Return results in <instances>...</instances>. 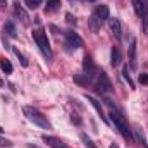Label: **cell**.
I'll use <instances>...</instances> for the list:
<instances>
[{"mask_svg":"<svg viewBox=\"0 0 148 148\" xmlns=\"http://www.w3.org/2000/svg\"><path fill=\"white\" fill-rule=\"evenodd\" d=\"M110 121L114 122V126H115V129L121 133V136L127 141V143H133V140H134V136H133V133H131V129H129V124L126 122V119L119 114V112L112 110L110 114Z\"/></svg>","mask_w":148,"mask_h":148,"instance_id":"6da1fadb","label":"cell"},{"mask_svg":"<svg viewBox=\"0 0 148 148\" xmlns=\"http://www.w3.org/2000/svg\"><path fill=\"white\" fill-rule=\"evenodd\" d=\"M23 112H24L26 119H28V121H31L35 126L41 127V129H52V124L48 122V119H47L41 112L38 110V109L31 107V105H26V107H23Z\"/></svg>","mask_w":148,"mask_h":148,"instance_id":"7a4b0ae2","label":"cell"},{"mask_svg":"<svg viewBox=\"0 0 148 148\" xmlns=\"http://www.w3.org/2000/svg\"><path fill=\"white\" fill-rule=\"evenodd\" d=\"M31 35H33V40L36 41V45L40 47L41 53H43L48 60H52V48H50V41H48L47 33H45L43 29H35Z\"/></svg>","mask_w":148,"mask_h":148,"instance_id":"3957f363","label":"cell"},{"mask_svg":"<svg viewBox=\"0 0 148 148\" xmlns=\"http://www.w3.org/2000/svg\"><path fill=\"white\" fill-rule=\"evenodd\" d=\"M83 71H84V76H86L90 81L98 74V67H97L95 60H93L90 55H86V57L83 59Z\"/></svg>","mask_w":148,"mask_h":148,"instance_id":"277c9868","label":"cell"},{"mask_svg":"<svg viewBox=\"0 0 148 148\" xmlns=\"http://www.w3.org/2000/svg\"><path fill=\"white\" fill-rule=\"evenodd\" d=\"M97 90L100 91V93H110L112 90V83H110V79H109V76L103 73H98V79H97Z\"/></svg>","mask_w":148,"mask_h":148,"instance_id":"5b68a950","label":"cell"},{"mask_svg":"<svg viewBox=\"0 0 148 148\" xmlns=\"http://www.w3.org/2000/svg\"><path fill=\"white\" fill-rule=\"evenodd\" d=\"M64 36H66L67 47H71V48H81V47H83V40H81V36H79L76 31H73V29L66 31Z\"/></svg>","mask_w":148,"mask_h":148,"instance_id":"8992f818","label":"cell"},{"mask_svg":"<svg viewBox=\"0 0 148 148\" xmlns=\"http://www.w3.org/2000/svg\"><path fill=\"white\" fill-rule=\"evenodd\" d=\"M14 12H16V16L21 19V23H23L24 26H28V24H29V16H28V12L23 9V5L19 3V0H16V2H14Z\"/></svg>","mask_w":148,"mask_h":148,"instance_id":"52a82bcc","label":"cell"},{"mask_svg":"<svg viewBox=\"0 0 148 148\" xmlns=\"http://www.w3.org/2000/svg\"><path fill=\"white\" fill-rule=\"evenodd\" d=\"M43 141H45L50 148H71L67 143H64L62 140H59V138H55V136H47V134H43Z\"/></svg>","mask_w":148,"mask_h":148,"instance_id":"ba28073f","label":"cell"},{"mask_svg":"<svg viewBox=\"0 0 148 148\" xmlns=\"http://www.w3.org/2000/svg\"><path fill=\"white\" fill-rule=\"evenodd\" d=\"M84 98H86V100H88V102H90V103H91L93 107H95V110L98 112L100 119H102L103 122H107V117H105V112H103V107H102V103H100V102H98V100H97L95 97H91V95H86Z\"/></svg>","mask_w":148,"mask_h":148,"instance_id":"9c48e42d","label":"cell"},{"mask_svg":"<svg viewBox=\"0 0 148 148\" xmlns=\"http://www.w3.org/2000/svg\"><path fill=\"white\" fill-rule=\"evenodd\" d=\"M93 14L100 19V23H103V21H107L109 19V16H110V10H109V7L107 5H97L95 7V10H93Z\"/></svg>","mask_w":148,"mask_h":148,"instance_id":"30bf717a","label":"cell"},{"mask_svg":"<svg viewBox=\"0 0 148 148\" xmlns=\"http://www.w3.org/2000/svg\"><path fill=\"white\" fill-rule=\"evenodd\" d=\"M138 43H136V40L133 38L131 40V45H129V66H131V69H136L138 67V62H136V47Z\"/></svg>","mask_w":148,"mask_h":148,"instance_id":"8fae6325","label":"cell"},{"mask_svg":"<svg viewBox=\"0 0 148 148\" xmlns=\"http://www.w3.org/2000/svg\"><path fill=\"white\" fill-rule=\"evenodd\" d=\"M121 60H122L121 48L114 45V47H112V50H110V64H112V67H117V66H121Z\"/></svg>","mask_w":148,"mask_h":148,"instance_id":"7c38bea8","label":"cell"},{"mask_svg":"<svg viewBox=\"0 0 148 148\" xmlns=\"http://www.w3.org/2000/svg\"><path fill=\"white\" fill-rule=\"evenodd\" d=\"M110 29H112L114 36L117 38V40H121V38H122V24H121V21H119L117 17L110 19Z\"/></svg>","mask_w":148,"mask_h":148,"instance_id":"4fadbf2b","label":"cell"},{"mask_svg":"<svg viewBox=\"0 0 148 148\" xmlns=\"http://www.w3.org/2000/svg\"><path fill=\"white\" fill-rule=\"evenodd\" d=\"M88 26H90V29H91L93 33H98V29H100L102 23H100V19H98L95 14H91V16H90V19H88Z\"/></svg>","mask_w":148,"mask_h":148,"instance_id":"5bb4252c","label":"cell"},{"mask_svg":"<svg viewBox=\"0 0 148 148\" xmlns=\"http://www.w3.org/2000/svg\"><path fill=\"white\" fill-rule=\"evenodd\" d=\"M134 138L138 140V143L143 148H148V143H147V140H145V136H143V129L140 126H134Z\"/></svg>","mask_w":148,"mask_h":148,"instance_id":"9a60e30c","label":"cell"},{"mask_svg":"<svg viewBox=\"0 0 148 148\" xmlns=\"http://www.w3.org/2000/svg\"><path fill=\"white\" fill-rule=\"evenodd\" d=\"M131 2H133V7H134V12H136V16H138V17H143L147 5H145L141 0H131Z\"/></svg>","mask_w":148,"mask_h":148,"instance_id":"2e32d148","label":"cell"},{"mask_svg":"<svg viewBox=\"0 0 148 148\" xmlns=\"http://www.w3.org/2000/svg\"><path fill=\"white\" fill-rule=\"evenodd\" d=\"M3 31L7 33V36L17 38V31H16V26H14V23H12V21H7V23L3 24Z\"/></svg>","mask_w":148,"mask_h":148,"instance_id":"e0dca14e","label":"cell"},{"mask_svg":"<svg viewBox=\"0 0 148 148\" xmlns=\"http://www.w3.org/2000/svg\"><path fill=\"white\" fill-rule=\"evenodd\" d=\"M0 69L3 71L5 74H12V71H14V67H12V64H10V60L9 59H0Z\"/></svg>","mask_w":148,"mask_h":148,"instance_id":"ac0fdd59","label":"cell"},{"mask_svg":"<svg viewBox=\"0 0 148 148\" xmlns=\"http://www.w3.org/2000/svg\"><path fill=\"white\" fill-rule=\"evenodd\" d=\"M59 7H60V0H47L45 10H47V12H55Z\"/></svg>","mask_w":148,"mask_h":148,"instance_id":"d6986e66","label":"cell"},{"mask_svg":"<svg viewBox=\"0 0 148 148\" xmlns=\"http://www.w3.org/2000/svg\"><path fill=\"white\" fill-rule=\"evenodd\" d=\"M73 79H74V83H77V84H81V86H86V84L90 83V79H88L84 74H74Z\"/></svg>","mask_w":148,"mask_h":148,"instance_id":"ffe728a7","label":"cell"},{"mask_svg":"<svg viewBox=\"0 0 148 148\" xmlns=\"http://www.w3.org/2000/svg\"><path fill=\"white\" fill-rule=\"evenodd\" d=\"M12 52H14V55L19 59V62H21V66L23 67H28V60H26V57L19 52V48H16V47H12Z\"/></svg>","mask_w":148,"mask_h":148,"instance_id":"44dd1931","label":"cell"},{"mask_svg":"<svg viewBox=\"0 0 148 148\" xmlns=\"http://www.w3.org/2000/svg\"><path fill=\"white\" fill-rule=\"evenodd\" d=\"M122 76H124V79L129 83V88H133L134 90V81L131 79V76H129V66H124V69H122Z\"/></svg>","mask_w":148,"mask_h":148,"instance_id":"7402d4cb","label":"cell"},{"mask_svg":"<svg viewBox=\"0 0 148 148\" xmlns=\"http://www.w3.org/2000/svg\"><path fill=\"white\" fill-rule=\"evenodd\" d=\"M141 29H143V33H145V35H148V5H147V9H145V14H143Z\"/></svg>","mask_w":148,"mask_h":148,"instance_id":"603a6c76","label":"cell"},{"mask_svg":"<svg viewBox=\"0 0 148 148\" xmlns=\"http://www.w3.org/2000/svg\"><path fill=\"white\" fill-rule=\"evenodd\" d=\"M81 141L84 143V147H88V148H95V143L86 136V134H81Z\"/></svg>","mask_w":148,"mask_h":148,"instance_id":"cb8c5ba5","label":"cell"},{"mask_svg":"<svg viewBox=\"0 0 148 148\" xmlns=\"http://www.w3.org/2000/svg\"><path fill=\"white\" fill-rule=\"evenodd\" d=\"M24 2H26V5L29 9H38L41 5V0H24Z\"/></svg>","mask_w":148,"mask_h":148,"instance_id":"d4e9b609","label":"cell"},{"mask_svg":"<svg viewBox=\"0 0 148 148\" xmlns=\"http://www.w3.org/2000/svg\"><path fill=\"white\" fill-rule=\"evenodd\" d=\"M138 81H140L141 84H147V86H148V74H147V73L140 74V77H138Z\"/></svg>","mask_w":148,"mask_h":148,"instance_id":"484cf974","label":"cell"},{"mask_svg":"<svg viewBox=\"0 0 148 148\" xmlns=\"http://www.w3.org/2000/svg\"><path fill=\"white\" fill-rule=\"evenodd\" d=\"M66 19H67V23H69V24H74V26H76V17H74L71 12H67V14H66Z\"/></svg>","mask_w":148,"mask_h":148,"instance_id":"4316f807","label":"cell"},{"mask_svg":"<svg viewBox=\"0 0 148 148\" xmlns=\"http://www.w3.org/2000/svg\"><path fill=\"white\" fill-rule=\"evenodd\" d=\"M10 145H12V143H10L7 138H2V136H0V147H10Z\"/></svg>","mask_w":148,"mask_h":148,"instance_id":"83f0119b","label":"cell"},{"mask_svg":"<svg viewBox=\"0 0 148 148\" xmlns=\"http://www.w3.org/2000/svg\"><path fill=\"white\" fill-rule=\"evenodd\" d=\"M71 121H73L74 124H77V126L81 124V119L77 117V114H73V115H71Z\"/></svg>","mask_w":148,"mask_h":148,"instance_id":"f1b7e54d","label":"cell"},{"mask_svg":"<svg viewBox=\"0 0 148 148\" xmlns=\"http://www.w3.org/2000/svg\"><path fill=\"white\" fill-rule=\"evenodd\" d=\"M3 5H7V0H0V7H3Z\"/></svg>","mask_w":148,"mask_h":148,"instance_id":"f546056e","label":"cell"},{"mask_svg":"<svg viewBox=\"0 0 148 148\" xmlns=\"http://www.w3.org/2000/svg\"><path fill=\"white\" fill-rule=\"evenodd\" d=\"M109 148H119V147H117L115 143H112V145H110V147H109Z\"/></svg>","mask_w":148,"mask_h":148,"instance_id":"4dcf8cb0","label":"cell"},{"mask_svg":"<svg viewBox=\"0 0 148 148\" xmlns=\"http://www.w3.org/2000/svg\"><path fill=\"white\" fill-rule=\"evenodd\" d=\"M0 86H3V81H2V79H0Z\"/></svg>","mask_w":148,"mask_h":148,"instance_id":"1f68e13d","label":"cell"},{"mask_svg":"<svg viewBox=\"0 0 148 148\" xmlns=\"http://www.w3.org/2000/svg\"><path fill=\"white\" fill-rule=\"evenodd\" d=\"M0 133H3V129H2V127H0Z\"/></svg>","mask_w":148,"mask_h":148,"instance_id":"d6a6232c","label":"cell"}]
</instances>
